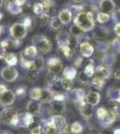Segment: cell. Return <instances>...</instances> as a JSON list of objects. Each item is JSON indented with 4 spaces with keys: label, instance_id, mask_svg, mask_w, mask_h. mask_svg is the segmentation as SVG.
<instances>
[{
    "label": "cell",
    "instance_id": "f907efd6",
    "mask_svg": "<svg viewBox=\"0 0 120 134\" xmlns=\"http://www.w3.org/2000/svg\"><path fill=\"white\" fill-rule=\"evenodd\" d=\"M16 2V4H18L20 6H23L26 3V0H14Z\"/></svg>",
    "mask_w": 120,
    "mask_h": 134
},
{
    "label": "cell",
    "instance_id": "603a6c76",
    "mask_svg": "<svg viewBox=\"0 0 120 134\" xmlns=\"http://www.w3.org/2000/svg\"><path fill=\"white\" fill-rule=\"evenodd\" d=\"M80 112H81V114L84 116V118H89L92 115V112H93V109H92V105H89V104H84L80 108Z\"/></svg>",
    "mask_w": 120,
    "mask_h": 134
},
{
    "label": "cell",
    "instance_id": "ac0fdd59",
    "mask_svg": "<svg viewBox=\"0 0 120 134\" xmlns=\"http://www.w3.org/2000/svg\"><path fill=\"white\" fill-rule=\"evenodd\" d=\"M100 100V96L98 92L90 91L86 96V103L92 105V107H94L97 104H99Z\"/></svg>",
    "mask_w": 120,
    "mask_h": 134
},
{
    "label": "cell",
    "instance_id": "484cf974",
    "mask_svg": "<svg viewBox=\"0 0 120 134\" xmlns=\"http://www.w3.org/2000/svg\"><path fill=\"white\" fill-rule=\"evenodd\" d=\"M76 69L75 67H72V66H69V67H65V70L63 71V75H64L65 78H67L69 80H72L73 81L75 79V77L76 76Z\"/></svg>",
    "mask_w": 120,
    "mask_h": 134
},
{
    "label": "cell",
    "instance_id": "7402d4cb",
    "mask_svg": "<svg viewBox=\"0 0 120 134\" xmlns=\"http://www.w3.org/2000/svg\"><path fill=\"white\" fill-rule=\"evenodd\" d=\"M95 72H96V76L97 77L104 78V79H106V80H108V78L109 77V75H110L109 70L103 65L98 66L97 68H96Z\"/></svg>",
    "mask_w": 120,
    "mask_h": 134
},
{
    "label": "cell",
    "instance_id": "6f0895ef",
    "mask_svg": "<svg viewBox=\"0 0 120 134\" xmlns=\"http://www.w3.org/2000/svg\"><path fill=\"white\" fill-rule=\"evenodd\" d=\"M2 18H3V14H2L1 13H0V21L2 20Z\"/></svg>",
    "mask_w": 120,
    "mask_h": 134
},
{
    "label": "cell",
    "instance_id": "91938a15",
    "mask_svg": "<svg viewBox=\"0 0 120 134\" xmlns=\"http://www.w3.org/2000/svg\"><path fill=\"white\" fill-rule=\"evenodd\" d=\"M119 48H120V44H119Z\"/></svg>",
    "mask_w": 120,
    "mask_h": 134
},
{
    "label": "cell",
    "instance_id": "f546056e",
    "mask_svg": "<svg viewBox=\"0 0 120 134\" xmlns=\"http://www.w3.org/2000/svg\"><path fill=\"white\" fill-rule=\"evenodd\" d=\"M42 4H43V6H44V9H45L44 13H47V14H49V13L53 10V8L55 7V5H56V3L54 0H44Z\"/></svg>",
    "mask_w": 120,
    "mask_h": 134
},
{
    "label": "cell",
    "instance_id": "44dd1931",
    "mask_svg": "<svg viewBox=\"0 0 120 134\" xmlns=\"http://www.w3.org/2000/svg\"><path fill=\"white\" fill-rule=\"evenodd\" d=\"M4 60L9 66H14L18 63V57H17L16 54L10 53V52L6 54L4 57Z\"/></svg>",
    "mask_w": 120,
    "mask_h": 134
},
{
    "label": "cell",
    "instance_id": "4316f807",
    "mask_svg": "<svg viewBox=\"0 0 120 134\" xmlns=\"http://www.w3.org/2000/svg\"><path fill=\"white\" fill-rule=\"evenodd\" d=\"M41 91H42V88H33L29 91V97L32 100H37L40 101V96H41Z\"/></svg>",
    "mask_w": 120,
    "mask_h": 134
},
{
    "label": "cell",
    "instance_id": "5b68a950",
    "mask_svg": "<svg viewBox=\"0 0 120 134\" xmlns=\"http://www.w3.org/2000/svg\"><path fill=\"white\" fill-rule=\"evenodd\" d=\"M0 74H1V77L3 78L6 81H8V82L14 81L19 76L18 71H17L14 66H9V65L4 67L1 70V73H0Z\"/></svg>",
    "mask_w": 120,
    "mask_h": 134
},
{
    "label": "cell",
    "instance_id": "f1b7e54d",
    "mask_svg": "<svg viewBox=\"0 0 120 134\" xmlns=\"http://www.w3.org/2000/svg\"><path fill=\"white\" fill-rule=\"evenodd\" d=\"M60 83H61V86L63 87V88L67 91H70L73 88V81L72 80H69L67 78H62L60 80Z\"/></svg>",
    "mask_w": 120,
    "mask_h": 134
},
{
    "label": "cell",
    "instance_id": "5bb4252c",
    "mask_svg": "<svg viewBox=\"0 0 120 134\" xmlns=\"http://www.w3.org/2000/svg\"><path fill=\"white\" fill-rule=\"evenodd\" d=\"M107 35H108V31L106 28L100 26L97 27V29L93 32V38L97 42H102L106 38Z\"/></svg>",
    "mask_w": 120,
    "mask_h": 134
},
{
    "label": "cell",
    "instance_id": "c3c4849f",
    "mask_svg": "<svg viewBox=\"0 0 120 134\" xmlns=\"http://www.w3.org/2000/svg\"><path fill=\"white\" fill-rule=\"evenodd\" d=\"M114 78L117 81H120V69L116 70V72H114Z\"/></svg>",
    "mask_w": 120,
    "mask_h": 134
},
{
    "label": "cell",
    "instance_id": "1f68e13d",
    "mask_svg": "<svg viewBox=\"0 0 120 134\" xmlns=\"http://www.w3.org/2000/svg\"><path fill=\"white\" fill-rule=\"evenodd\" d=\"M32 10H33V13L36 15H41L45 12L43 4L40 3V2H37V3L34 4L33 6H32Z\"/></svg>",
    "mask_w": 120,
    "mask_h": 134
},
{
    "label": "cell",
    "instance_id": "b9f144b4",
    "mask_svg": "<svg viewBox=\"0 0 120 134\" xmlns=\"http://www.w3.org/2000/svg\"><path fill=\"white\" fill-rule=\"evenodd\" d=\"M15 94L21 98L24 97L26 94V87L25 86H19L18 88H15Z\"/></svg>",
    "mask_w": 120,
    "mask_h": 134
},
{
    "label": "cell",
    "instance_id": "cb8c5ba5",
    "mask_svg": "<svg viewBox=\"0 0 120 134\" xmlns=\"http://www.w3.org/2000/svg\"><path fill=\"white\" fill-rule=\"evenodd\" d=\"M63 23H61V21L59 20L58 16H52L50 18L49 21V26L50 29L53 30V31H58V30H60L61 27H62Z\"/></svg>",
    "mask_w": 120,
    "mask_h": 134
},
{
    "label": "cell",
    "instance_id": "ffe728a7",
    "mask_svg": "<svg viewBox=\"0 0 120 134\" xmlns=\"http://www.w3.org/2000/svg\"><path fill=\"white\" fill-rule=\"evenodd\" d=\"M42 131L44 134H56V132L58 131V129L53 124V122L49 120L44 122L42 126Z\"/></svg>",
    "mask_w": 120,
    "mask_h": 134
},
{
    "label": "cell",
    "instance_id": "8992f818",
    "mask_svg": "<svg viewBox=\"0 0 120 134\" xmlns=\"http://www.w3.org/2000/svg\"><path fill=\"white\" fill-rule=\"evenodd\" d=\"M36 115L30 114V113H23L19 114L18 117V126L22 128H29L35 122Z\"/></svg>",
    "mask_w": 120,
    "mask_h": 134
},
{
    "label": "cell",
    "instance_id": "7c38bea8",
    "mask_svg": "<svg viewBox=\"0 0 120 134\" xmlns=\"http://www.w3.org/2000/svg\"><path fill=\"white\" fill-rule=\"evenodd\" d=\"M94 48L91 43L84 41L80 44V53L82 57H90L93 54Z\"/></svg>",
    "mask_w": 120,
    "mask_h": 134
},
{
    "label": "cell",
    "instance_id": "ba28073f",
    "mask_svg": "<svg viewBox=\"0 0 120 134\" xmlns=\"http://www.w3.org/2000/svg\"><path fill=\"white\" fill-rule=\"evenodd\" d=\"M15 94L11 90H6V91L0 93V105L3 107H8L14 102Z\"/></svg>",
    "mask_w": 120,
    "mask_h": 134
},
{
    "label": "cell",
    "instance_id": "ab89813d",
    "mask_svg": "<svg viewBox=\"0 0 120 134\" xmlns=\"http://www.w3.org/2000/svg\"><path fill=\"white\" fill-rule=\"evenodd\" d=\"M50 18H51V17H50V15L49 14H47V13H43L41 15H40V25L45 26L50 21Z\"/></svg>",
    "mask_w": 120,
    "mask_h": 134
},
{
    "label": "cell",
    "instance_id": "680465c9",
    "mask_svg": "<svg viewBox=\"0 0 120 134\" xmlns=\"http://www.w3.org/2000/svg\"><path fill=\"white\" fill-rule=\"evenodd\" d=\"M100 134H108V133H106V132H102V133H100Z\"/></svg>",
    "mask_w": 120,
    "mask_h": 134
},
{
    "label": "cell",
    "instance_id": "db71d44e",
    "mask_svg": "<svg viewBox=\"0 0 120 134\" xmlns=\"http://www.w3.org/2000/svg\"><path fill=\"white\" fill-rule=\"evenodd\" d=\"M114 134H120V129H117L114 131Z\"/></svg>",
    "mask_w": 120,
    "mask_h": 134
},
{
    "label": "cell",
    "instance_id": "6da1fadb",
    "mask_svg": "<svg viewBox=\"0 0 120 134\" xmlns=\"http://www.w3.org/2000/svg\"><path fill=\"white\" fill-rule=\"evenodd\" d=\"M74 23L84 32H87L94 30L95 20L93 13L91 12H81L76 14L74 19Z\"/></svg>",
    "mask_w": 120,
    "mask_h": 134
},
{
    "label": "cell",
    "instance_id": "d6986e66",
    "mask_svg": "<svg viewBox=\"0 0 120 134\" xmlns=\"http://www.w3.org/2000/svg\"><path fill=\"white\" fill-rule=\"evenodd\" d=\"M50 121H51L52 122H53V124L56 126V128L58 130H61V129H64L65 126L66 124H65V119L64 116L62 115H54L52 116L51 118H50Z\"/></svg>",
    "mask_w": 120,
    "mask_h": 134
},
{
    "label": "cell",
    "instance_id": "f35d334b",
    "mask_svg": "<svg viewBox=\"0 0 120 134\" xmlns=\"http://www.w3.org/2000/svg\"><path fill=\"white\" fill-rule=\"evenodd\" d=\"M71 130L74 133L79 134L82 131V126L78 122H75L71 124Z\"/></svg>",
    "mask_w": 120,
    "mask_h": 134
},
{
    "label": "cell",
    "instance_id": "9f6ffc18",
    "mask_svg": "<svg viewBox=\"0 0 120 134\" xmlns=\"http://www.w3.org/2000/svg\"><path fill=\"white\" fill-rule=\"evenodd\" d=\"M3 3H4V0H0V7L3 5Z\"/></svg>",
    "mask_w": 120,
    "mask_h": 134
},
{
    "label": "cell",
    "instance_id": "4dcf8cb0",
    "mask_svg": "<svg viewBox=\"0 0 120 134\" xmlns=\"http://www.w3.org/2000/svg\"><path fill=\"white\" fill-rule=\"evenodd\" d=\"M39 76V71L37 70H30L27 71L25 74V78L30 81H35L38 80Z\"/></svg>",
    "mask_w": 120,
    "mask_h": 134
},
{
    "label": "cell",
    "instance_id": "83f0119b",
    "mask_svg": "<svg viewBox=\"0 0 120 134\" xmlns=\"http://www.w3.org/2000/svg\"><path fill=\"white\" fill-rule=\"evenodd\" d=\"M33 64H34V69L40 72V70H42L45 66V61L41 57H37L34 58L33 60Z\"/></svg>",
    "mask_w": 120,
    "mask_h": 134
},
{
    "label": "cell",
    "instance_id": "f6af8a7d",
    "mask_svg": "<svg viewBox=\"0 0 120 134\" xmlns=\"http://www.w3.org/2000/svg\"><path fill=\"white\" fill-rule=\"evenodd\" d=\"M23 23V25L27 28V29H30V28H32V19L30 18V16L25 17Z\"/></svg>",
    "mask_w": 120,
    "mask_h": 134
},
{
    "label": "cell",
    "instance_id": "4fadbf2b",
    "mask_svg": "<svg viewBox=\"0 0 120 134\" xmlns=\"http://www.w3.org/2000/svg\"><path fill=\"white\" fill-rule=\"evenodd\" d=\"M41 110V103L37 100H30L27 104V112L33 115H38Z\"/></svg>",
    "mask_w": 120,
    "mask_h": 134
},
{
    "label": "cell",
    "instance_id": "74e56055",
    "mask_svg": "<svg viewBox=\"0 0 120 134\" xmlns=\"http://www.w3.org/2000/svg\"><path fill=\"white\" fill-rule=\"evenodd\" d=\"M106 81H107V80L104 79V78H100V77L95 76L94 79H93V81H92V83L94 84L95 86H97V87L102 88L104 85H105Z\"/></svg>",
    "mask_w": 120,
    "mask_h": 134
},
{
    "label": "cell",
    "instance_id": "2e32d148",
    "mask_svg": "<svg viewBox=\"0 0 120 134\" xmlns=\"http://www.w3.org/2000/svg\"><path fill=\"white\" fill-rule=\"evenodd\" d=\"M53 100V92L50 88H42L40 102L41 104H50Z\"/></svg>",
    "mask_w": 120,
    "mask_h": 134
},
{
    "label": "cell",
    "instance_id": "7dc6e473",
    "mask_svg": "<svg viewBox=\"0 0 120 134\" xmlns=\"http://www.w3.org/2000/svg\"><path fill=\"white\" fill-rule=\"evenodd\" d=\"M113 18L115 20H118V21L120 20V9L113 13Z\"/></svg>",
    "mask_w": 120,
    "mask_h": 134
},
{
    "label": "cell",
    "instance_id": "60d3db41",
    "mask_svg": "<svg viewBox=\"0 0 120 134\" xmlns=\"http://www.w3.org/2000/svg\"><path fill=\"white\" fill-rule=\"evenodd\" d=\"M78 79H79V81H81L82 83H88L89 81H90V77L88 76V75L85 73V72L84 71V72H79V76H78Z\"/></svg>",
    "mask_w": 120,
    "mask_h": 134
},
{
    "label": "cell",
    "instance_id": "7bdbcfd3",
    "mask_svg": "<svg viewBox=\"0 0 120 134\" xmlns=\"http://www.w3.org/2000/svg\"><path fill=\"white\" fill-rule=\"evenodd\" d=\"M34 126L30 130V134H40L41 133V126L38 124H34Z\"/></svg>",
    "mask_w": 120,
    "mask_h": 134
},
{
    "label": "cell",
    "instance_id": "bcb514c9",
    "mask_svg": "<svg viewBox=\"0 0 120 134\" xmlns=\"http://www.w3.org/2000/svg\"><path fill=\"white\" fill-rule=\"evenodd\" d=\"M114 31H115V33L117 34V36L120 38V21L116 23V25L114 27Z\"/></svg>",
    "mask_w": 120,
    "mask_h": 134
},
{
    "label": "cell",
    "instance_id": "30bf717a",
    "mask_svg": "<svg viewBox=\"0 0 120 134\" xmlns=\"http://www.w3.org/2000/svg\"><path fill=\"white\" fill-rule=\"evenodd\" d=\"M99 5L102 12L108 14H113L116 8V4L113 0H100Z\"/></svg>",
    "mask_w": 120,
    "mask_h": 134
},
{
    "label": "cell",
    "instance_id": "8fae6325",
    "mask_svg": "<svg viewBox=\"0 0 120 134\" xmlns=\"http://www.w3.org/2000/svg\"><path fill=\"white\" fill-rule=\"evenodd\" d=\"M6 9L12 14H19L23 13V6H20L14 0H6Z\"/></svg>",
    "mask_w": 120,
    "mask_h": 134
},
{
    "label": "cell",
    "instance_id": "11a10c76",
    "mask_svg": "<svg viewBox=\"0 0 120 134\" xmlns=\"http://www.w3.org/2000/svg\"><path fill=\"white\" fill-rule=\"evenodd\" d=\"M74 2H75V3H81V2H82L84 0H73Z\"/></svg>",
    "mask_w": 120,
    "mask_h": 134
},
{
    "label": "cell",
    "instance_id": "e0dca14e",
    "mask_svg": "<svg viewBox=\"0 0 120 134\" xmlns=\"http://www.w3.org/2000/svg\"><path fill=\"white\" fill-rule=\"evenodd\" d=\"M50 107H51L52 112L54 113H63L65 109V101L59 100H52L50 102Z\"/></svg>",
    "mask_w": 120,
    "mask_h": 134
},
{
    "label": "cell",
    "instance_id": "d6a6232c",
    "mask_svg": "<svg viewBox=\"0 0 120 134\" xmlns=\"http://www.w3.org/2000/svg\"><path fill=\"white\" fill-rule=\"evenodd\" d=\"M110 20V15L106 13L100 12L97 14V21L100 23H106Z\"/></svg>",
    "mask_w": 120,
    "mask_h": 134
},
{
    "label": "cell",
    "instance_id": "e575fe53",
    "mask_svg": "<svg viewBox=\"0 0 120 134\" xmlns=\"http://www.w3.org/2000/svg\"><path fill=\"white\" fill-rule=\"evenodd\" d=\"M46 81H47V82L49 83V86L54 85V84L56 83V81H58V75L49 72H48V74L46 75Z\"/></svg>",
    "mask_w": 120,
    "mask_h": 134
},
{
    "label": "cell",
    "instance_id": "9a60e30c",
    "mask_svg": "<svg viewBox=\"0 0 120 134\" xmlns=\"http://www.w3.org/2000/svg\"><path fill=\"white\" fill-rule=\"evenodd\" d=\"M72 16H73V14H72L71 10L68 9V8H65V9L61 10L58 14V18L61 21V23L63 24H68L72 20Z\"/></svg>",
    "mask_w": 120,
    "mask_h": 134
},
{
    "label": "cell",
    "instance_id": "d590c367",
    "mask_svg": "<svg viewBox=\"0 0 120 134\" xmlns=\"http://www.w3.org/2000/svg\"><path fill=\"white\" fill-rule=\"evenodd\" d=\"M59 49L62 52V54L65 55V57L70 58L73 55V49H72L71 46H64V47H60Z\"/></svg>",
    "mask_w": 120,
    "mask_h": 134
},
{
    "label": "cell",
    "instance_id": "52a82bcc",
    "mask_svg": "<svg viewBox=\"0 0 120 134\" xmlns=\"http://www.w3.org/2000/svg\"><path fill=\"white\" fill-rule=\"evenodd\" d=\"M48 70L49 72L54 74H59L63 70V63L62 60L58 57H52L47 63Z\"/></svg>",
    "mask_w": 120,
    "mask_h": 134
},
{
    "label": "cell",
    "instance_id": "8d00e7d4",
    "mask_svg": "<svg viewBox=\"0 0 120 134\" xmlns=\"http://www.w3.org/2000/svg\"><path fill=\"white\" fill-rule=\"evenodd\" d=\"M82 30L79 29L76 25L74 24L73 26H71L70 28V34H72L74 37H75L76 38H78L79 37H82Z\"/></svg>",
    "mask_w": 120,
    "mask_h": 134
},
{
    "label": "cell",
    "instance_id": "3957f363",
    "mask_svg": "<svg viewBox=\"0 0 120 134\" xmlns=\"http://www.w3.org/2000/svg\"><path fill=\"white\" fill-rule=\"evenodd\" d=\"M33 46H35L38 51L43 54H48L52 50V42L49 38L46 36H36L32 40Z\"/></svg>",
    "mask_w": 120,
    "mask_h": 134
},
{
    "label": "cell",
    "instance_id": "ee69618b",
    "mask_svg": "<svg viewBox=\"0 0 120 134\" xmlns=\"http://www.w3.org/2000/svg\"><path fill=\"white\" fill-rule=\"evenodd\" d=\"M107 114H108V110H106L103 107H100V108L97 110V115L100 119H104L107 115Z\"/></svg>",
    "mask_w": 120,
    "mask_h": 134
},
{
    "label": "cell",
    "instance_id": "277c9868",
    "mask_svg": "<svg viewBox=\"0 0 120 134\" xmlns=\"http://www.w3.org/2000/svg\"><path fill=\"white\" fill-rule=\"evenodd\" d=\"M10 35L13 38L17 40H21L24 38L27 35L28 29L23 25V23H16L13 24L10 28Z\"/></svg>",
    "mask_w": 120,
    "mask_h": 134
},
{
    "label": "cell",
    "instance_id": "f5cc1de1",
    "mask_svg": "<svg viewBox=\"0 0 120 134\" xmlns=\"http://www.w3.org/2000/svg\"><path fill=\"white\" fill-rule=\"evenodd\" d=\"M6 54V52H5L4 50H0V59H1V58H3L4 59V57H5V55Z\"/></svg>",
    "mask_w": 120,
    "mask_h": 134
},
{
    "label": "cell",
    "instance_id": "836d02e7",
    "mask_svg": "<svg viewBox=\"0 0 120 134\" xmlns=\"http://www.w3.org/2000/svg\"><path fill=\"white\" fill-rule=\"evenodd\" d=\"M84 72L90 78L94 74L95 69H94V66H93V60H89L88 64H87L86 67H85Z\"/></svg>",
    "mask_w": 120,
    "mask_h": 134
},
{
    "label": "cell",
    "instance_id": "9c48e42d",
    "mask_svg": "<svg viewBox=\"0 0 120 134\" xmlns=\"http://www.w3.org/2000/svg\"><path fill=\"white\" fill-rule=\"evenodd\" d=\"M56 40L58 47L64 46H71V34L65 31H61L56 34Z\"/></svg>",
    "mask_w": 120,
    "mask_h": 134
},
{
    "label": "cell",
    "instance_id": "d4e9b609",
    "mask_svg": "<svg viewBox=\"0 0 120 134\" xmlns=\"http://www.w3.org/2000/svg\"><path fill=\"white\" fill-rule=\"evenodd\" d=\"M24 55L27 57L29 59H32V58H36L37 55H38V49L35 46L32 45V46H29L28 47H26L25 50L23 51Z\"/></svg>",
    "mask_w": 120,
    "mask_h": 134
},
{
    "label": "cell",
    "instance_id": "681fc988",
    "mask_svg": "<svg viewBox=\"0 0 120 134\" xmlns=\"http://www.w3.org/2000/svg\"><path fill=\"white\" fill-rule=\"evenodd\" d=\"M82 62V58L81 57H77L75 59V64L76 66H80L81 65V63Z\"/></svg>",
    "mask_w": 120,
    "mask_h": 134
},
{
    "label": "cell",
    "instance_id": "7a4b0ae2",
    "mask_svg": "<svg viewBox=\"0 0 120 134\" xmlns=\"http://www.w3.org/2000/svg\"><path fill=\"white\" fill-rule=\"evenodd\" d=\"M18 117L19 114L12 107H7L0 112V121L5 124L18 126Z\"/></svg>",
    "mask_w": 120,
    "mask_h": 134
},
{
    "label": "cell",
    "instance_id": "816d5d0a",
    "mask_svg": "<svg viewBox=\"0 0 120 134\" xmlns=\"http://www.w3.org/2000/svg\"><path fill=\"white\" fill-rule=\"evenodd\" d=\"M6 90H7V88H6V87L4 85V84H0V93L6 91Z\"/></svg>",
    "mask_w": 120,
    "mask_h": 134
}]
</instances>
